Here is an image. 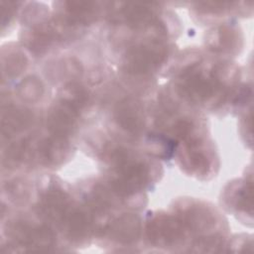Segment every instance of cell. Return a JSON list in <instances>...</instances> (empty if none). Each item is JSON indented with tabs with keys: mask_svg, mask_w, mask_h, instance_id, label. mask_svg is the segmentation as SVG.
<instances>
[{
	"mask_svg": "<svg viewBox=\"0 0 254 254\" xmlns=\"http://www.w3.org/2000/svg\"><path fill=\"white\" fill-rule=\"evenodd\" d=\"M177 79L182 94L194 104L205 107L219 105L226 96V87L212 66L205 69L199 63H194L185 66Z\"/></svg>",
	"mask_w": 254,
	"mask_h": 254,
	"instance_id": "obj_1",
	"label": "cell"
},
{
	"mask_svg": "<svg viewBox=\"0 0 254 254\" xmlns=\"http://www.w3.org/2000/svg\"><path fill=\"white\" fill-rule=\"evenodd\" d=\"M171 53V48L161 41L140 43L131 47L125 56L124 67L133 74L154 72Z\"/></svg>",
	"mask_w": 254,
	"mask_h": 254,
	"instance_id": "obj_2",
	"label": "cell"
},
{
	"mask_svg": "<svg viewBox=\"0 0 254 254\" xmlns=\"http://www.w3.org/2000/svg\"><path fill=\"white\" fill-rule=\"evenodd\" d=\"M187 228L180 217L175 218L164 212L150 217L147 224V237L154 246L174 248L185 243Z\"/></svg>",
	"mask_w": 254,
	"mask_h": 254,
	"instance_id": "obj_3",
	"label": "cell"
},
{
	"mask_svg": "<svg viewBox=\"0 0 254 254\" xmlns=\"http://www.w3.org/2000/svg\"><path fill=\"white\" fill-rule=\"evenodd\" d=\"M59 21L65 27H81L93 22L100 14L101 7L95 2H60Z\"/></svg>",
	"mask_w": 254,
	"mask_h": 254,
	"instance_id": "obj_4",
	"label": "cell"
},
{
	"mask_svg": "<svg viewBox=\"0 0 254 254\" xmlns=\"http://www.w3.org/2000/svg\"><path fill=\"white\" fill-rule=\"evenodd\" d=\"M12 232L16 237V242L20 246L49 248L55 245V235L45 225L19 220L12 227Z\"/></svg>",
	"mask_w": 254,
	"mask_h": 254,
	"instance_id": "obj_5",
	"label": "cell"
},
{
	"mask_svg": "<svg viewBox=\"0 0 254 254\" xmlns=\"http://www.w3.org/2000/svg\"><path fill=\"white\" fill-rule=\"evenodd\" d=\"M141 231V223L138 216L129 214L116 219L106 228V238L111 244L117 246H129L138 240Z\"/></svg>",
	"mask_w": 254,
	"mask_h": 254,
	"instance_id": "obj_6",
	"label": "cell"
},
{
	"mask_svg": "<svg viewBox=\"0 0 254 254\" xmlns=\"http://www.w3.org/2000/svg\"><path fill=\"white\" fill-rule=\"evenodd\" d=\"M77 118V111L59 101L48 113L47 128L52 135L65 138L76 128Z\"/></svg>",
	"mask_w": 254,
	"mask_h": 254,
	"instance_id": "obj_7",
	"label": "cell"
},
{
	"mask_svg": "<svg viewBox=\"0 0 254 254\" xmlns=\"http://www.w3.org/2000/svg\"><path fill=\"white\" fill-rule=\"evenodd\" d=\"M205 43L213 52L233 54L241 47L242 38L236 27L222 25L209 31Z\"/></svg>",
	"mask_w": 254,
	"mask_h": 254,
	"instance_id": "obj_8",
	"label": "cell"
},
{
	"mask_svg": "<svg viewBox=\"0 0 254 254\" xmlns=\"http://www.w3.org/2000/svg\"><path fill=\"white\" fill-rule=\"evenodd\" d=\"M143 109L132 100L121 101L115 109L114 119L117 125L129 134L138 135L144 127Z\"/></svg>",
	"mask_w": 254,
	"mask_h": 254,
	"instance_id": "obj_9",
	"label": "cell"
},
{
	"mask_svg": "<svg viewBox=\"0 0 254 254\" xmlns=\"http://www.w3.org/2000/svg\"><path fill=\"white\" fill-rule=\"evenodd\" d=\"M43 92L44 86L39 78L35 75L25 78V80H23L22 84L19 86L20 96L28 101H36L42 96Z\"/></svg>",
	"mask_w": 254,
	"mask_h": 254,
	"instance_id": "obj_10",
	"label": "cell"
}]
</instances>
